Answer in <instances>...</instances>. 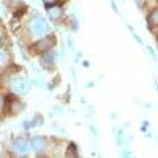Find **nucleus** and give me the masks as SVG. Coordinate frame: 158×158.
Listing matches in <instances>:
<instances>
[{"label": "nucleus", "mask_w": 158, "mask_h": 158, "mask_svg": "<svg viewBox=\"0 0 158 158\" xmlns=\"http://www.w3.org/2000/svg\"><path fill=\"white\" fill-rule=\"evenodd\" d=\"M49 30H51V25H49L48 19H44L43 16H40V15L33 16V18L30 19V22H29V32H30V35H32L33 38H36V40L41 38V36H44V35H48Z\"/></svg>", "instance_id": "nucleus-1"}, {"label": "nucleus", "mask_w": 158, "mask_h": 158, "mask_svg": "<svg viewBox=\"0 0 158 158\" xmlns=\"http://www.w3.org/2000/svg\"><path fill=\"white\" fill-rule=\"evenodd\" d=\"M57 44V38L54 33H48L41 38H38L36 41L30 46L32 48V52H35V54H44V52L54 49Z\"/></svg>", "instance_id": "nucleus-2"}, {"label": "nucleus", "mask_w": 158, "mask_h": 158, "mask_svg": "<svg viewBox=\"0 0 158 158\" xmlns=\"http://www.w3.org/2000/svg\"><path fill=\"white\" fill-rule=\"evenodd\" d=\"M11 90L16 95H25L30 90V82L25 77H13L11 79Z\"/></svg>", "instance_id": "nucleus-3"}, {"label": "nucleus", "mask_w": 158, "mask_h": 158, "mask_svg": "<svg viewBox=\"0 0 158 158\" xmlns=\"http://www.w3.org/2000/svg\"><path fill=\"white\" fill-rule=\"evenodd\" d=\"M48 146H49V141L46 136H33L32 141H30V150H33L35 153H43L44 150H48Z\"/></svg>", "instance_id": "nucleus-4"}, {"label": "nucleus", "mask_w": 158, "mask_h": 158, "mask_svg": "<svg viewBox=\"0 0 158 158\" xmlns=\"http://www.w3.org/2000/svg\"><path fill=\"white\" fill-rule=\"evenodd\" d=\"M11 150L16 155H27L30 150V142L24 138H16L11 142Z\"/></svg>", "instance_id": "nucleus-5"}, {"label": "nucleus", "mask_w": 158, "mask_h": 158, "mask_svg": "<svg viewBox=\"0 0 158 158\" xmlns=\"http://www.w3.org/2000/svg\"><path fill=\"white\" fill-rule=\"evenodd\" d=\"M46 13H48V18L52 22H59L63 18V6L60 3H54V5H49L46 6Z\"/></svg>", "instance_id": "nucleus-6"}, {"label": "nucleus", "mask_w": 158, "mask_h": 158, "mask_svg": "<svg viewBox=\"0 0 158 158\" xmlns=\"http://www.w3.org/2000/svg\"><path fill=\"white\" fill-rule=\"evenodd\" d=\"M41 65L44 68H54L56 67V63H57V57H56V52H54V49H51V51H48V52H44V54H41Z\"/></svg>", "instance_id": "nucleus-7"}, {"label": "nucleus", "mask_w": 158, "mask_h": 158, "mask_svg": "<svg viewBox=\"0 0 158 158\" xmlns=\"http://www.w3.org/2000/svg\"><path fill=\"white\" fill-rule=\"evenodd\" d=\"M147 27L153 33L156 32V27H158V8L156 6L150 8V11L147 13Z\"/></svg>", "instance_id": "nucleus-8"}, {"label": "nucleus", "mask_w": 158, "mask_h": 158, "mask_svg": "<svg viewBox=\"0 0 158 158\" xmlns=\"http://www.w3.org/2000/svg\"><path fill=\"white\" fill-rule=\"evenodd\" d=\"M115 142H117V146H118V147H125V146H127L128 139L125 138V133H123V130L117 131V136H115Z\"/></svg>", "instance_id": "nucleus-9"}, {"label": "nucleus", "mask_w": 158, "mask_h": 158, "mask_svg": "<svg viewBox=\"0 0 158 158\" xmlns=\"http://www.w3.org/2000/svg\"><path fill=\"white\" fill-rule=\"evenodd\" d=\"M65 155L67 156H77L79 152H77V146L74 142H70L68 146H67V152H65Z\"/></svg>", "instance_id": "nucleus-10"}, {"label": "nucleus", "mask_w": 158, "mask_h": 158, "mask_svg": "<svg viewBox=\"0 0 158 158\" xmlns=\"http://www.w3.org/2000/svg\"><path fill=\"white\" fill-rule=\"evenodd\" d=\"M8 59H10L8 51L3 49V48H0V67H5V65L8 63Z\"/></svg>", "instance_id": "nucleus-11"}, {"label": "nucleus", "mask_w": 158, "mask_h": 158, "mask_svg": "<svg viewBox=\"0 0 158 158\" xmlns=\"http://www.w3.org/2000/svg\"><path fill=\"white\" fill-rule=\"evenodd\" d=\"M8 3H10L11 8H18V6H21L24 3V0H8Z\"/></svg>", "instance_id": "nucleus-12"}, {"label": "nucleus", "mask_w": 158, "mask_h": 158, "mask_svg": "<svg viewBox=\"0 0 158 158\" xmlns=\"http://www.w3.org/2000/svg\"><path fill=\"white\" fill-rule=\"evenodd\" d=\"M70 29H73V30H77V21H76V18L70 19Z\"/></svg>", "instance_id": "nucleus-13"}, {"label": "nucleus", "mask_w": 158, "mask_h": 158, "mask_svg": "<svg viewBox=\"0 0 158 158\" xmlns=\"http://www.w3.org/2000/svg\"><path fill=\"white\" fill-rule=\"evenodd\" d=\"M3 111H5V98L0 95V114H2Z\"/></svg>", "instance_id": "nucleus-14"}, {"label": "nucleus", "mask_w": 158, "mask_h": 158, "mask_svg": "<svg viewBox=\"0 0 158 158\" xmlns=\"http://www.w3.org/2000/svg\"><path fill=\"white\" fill-rule=\"evenodd\" d=\"M135 3H136L139 8H144V6H146V0H135Z\"/></svg>", "instance_id": "nucleus-15"}, {"label": "nucleus", "mask_w": 158, "mask_h": 158, "mask_svg": "<svg viewBox=\"0 0 158 158\" xmlns=\"http://www.w3.org/2000/svg\"><path fill=\"white\" fill-rule=\"evenodd\" d=\"M44 2V5L46 6H49V5H54V3H59V0H43Z\"/></svg>", "instance_id": "nucleus-16"}, {"label": "nucleus", "mask_w": 158, "mask_h": 158, "mask_svg": "<svg viewBox=\"0 0 158 158\" xmlns=\"http://www.w3.org/2000/svg\"><path fill=\"white\" fill-rule=\"evenodd\" d=\"M120 155H122V156H130L131 153H130V152H125V150H123V152H120Z\"/></svg>", "instance_id": "nucleus-17"}, {"label": "nucleus", "mask_w": 158, "mask_h": 158, "mask_svg": "<svg viewBox=\"0 0 158 158\" xmlns=\"http://www.w3.org/2000/svg\"><path fill=\"white\" fill-rule=\"evenodd\" d=\"M2 38H3V33H2V32H0V40H2Z\"/></svg>", "instance_id": "nucleus-18"}]
</instances>
